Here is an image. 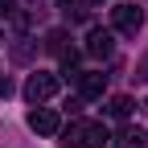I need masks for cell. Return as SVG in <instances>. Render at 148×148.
Listing matches in <instances>:
<instances>
[{"label":"cell","mask_w":148,"mask_h":148,"mask_svg":"<svg viewBox=\"0 0 148 148\" xmlns=\"http://www.w3.org/2000/svg\"><path fill=\"white\" fill-rule=\"evenodd\" d=\"M132 78H136V82H148V53L136 62V74H132Z\"/></svg>","instance_id":"11"},{"label":"cell","mask_w":148,"mask_h":148,"mask_svg":"<svg viewBox=\"0 0 148 148\" xmlns=\"http://www.w3.org/2000/svg\"><path fill=\"white\" fill-rule=\"evenodd\" d=\"M82 4H103V0H82Z\"/></svg>","instance_id":"12"},{"label":"cell","mask_w":148,"mask_h":148,"mask_svg":"<svg viewBox=\"0 0 148 148\" xmlns=\"http://www.w3.org/2000/svg\"><path fill=\"white\" fill-rule=\"evenodd\" d=\"M29 127H33L37 136H58L62 132V115L53 107H33L29 111Z\"/></svg>","instance_id":"4"},{"label":"cell","mask_w":148,"mask_h":148,"mask_svg":"<svg viewBox=\"0 0 148 148\" xmlns=\"http://www.w3.org/2000/svg\"><path fill=\"white\" fill-rule=\"evenodd\" d=\"M111 25H115V33H123V37H136V33L144 29V8H136V4H115V8H111Z\"/></svg>","instance_id":"2"},{"label":"cell","mask_w":148,"mask_h":148,"mask_svg":"<svg viewBox=\"0 0 148 148\" xmlns=\"http://www.w3.org/2000/svg\"><path fill=\"white\" fill-rule=\"evenodd\" d=\"M119 148H148V136H144V127H119Z\"/></svg>","instance_id":"7"},{"label":"cell","mask_w":148,"mask_h":148,"mask_svg":"<svg viewBox=\"0 0 148 148\" xmlns=\"http://www.w3.org/2000/svg\"><path fill=\"white\" fill-rule=\"evenodd\" d=\"M45 49H49V53H58V58L74 53V49H70V37H66V29H53V33L45 37Z\"/></svg>","instance_id":"8"},{"label":"cell","mask_w":148,"mask_h":148,"mask_svg":"<svg viewBox=\"0 0 148 148\" xmlns=\"http://www.w3.org/2000/svg\"><path fill=\"white\" fill-rule=\"evenodd\" d=\"M144 111H148V103H144Z\"/></svg>","instance_id":"13"},{"label":"cell","mask_w":148,"mask_h":148,"mask_svg":"<svg viewBox=\"0 0 148 148\" xmlns=\"http://www.w3.org/2000/svg\"><path fill=\"white\" fill-rule=\"evenodd\" d=\"M111 49H115V41H111L107 29H90L86 33V53L90 58H111Z\"/></svg>","instance_id":"6"},{"label":"cell","mask_w":148,"mask_h":148,"mask_svg":"<svg viewBox=\"0 0 148 148\" xmlns=\"http://www.w3.org/2000/svg\"><path fill=\"white\" fill-rule=\"evenodd\" d=\"M58 8H62L66 16H86V8H82V0H58Z\"/></svg>","instance_id":"10"},{"label":"cell","mask_w":148,"mask_h":148,"mask_svg":"<svg viewBox=\"0 0 148 148\" xmlns=\"http://www.w3.org/2000/svg\"><path fill=\"white\" fill-rule=\"evenodd\" d=\"M107 115L111 119H127V115H132V99H127V95H111L107 99Z\"/></svg>","instance_id":"9"},{"label":"cell","mask_w":148,"mask_h":148,"mask_svg":"<svg viewBox=\"0 0 148 148\" xmlns=\"http://www.w3.org/2000/svg\"><path fill=\"white\" fill-rule=\"evenodd\" d=\"M74 78H78V95H82V99H103L107 74H99V70H78Z\"/></svg>","instance_id":"5"},{"label":"cell","mask_w":148,"mask_h":148,"mask_svg":"<svg viewBox=\"0 0 148 148\" xmlns=\"http://www.w3.org/2000/svg\"><path fill=\"white\" fill-rule=\"evenodd\" d=\"M53 95H58V74L37 70V74L25 78V99H29V103H45V99H53Z\"/></svg>","instance_id":"3"},{"label":"cell","mask_w":148,"mask_h":148,"mask_svg":"<svg viewBox=\"0 0 148 148\" xmlns=\"http://www.w3.org/2000/svg\"><path fill=\"white\" fill-rule=\"evenodd\" d=\"M62 144L66 148H103L107 144V127L99 119H74L62 132Z\"/></svg>","instance_id":"1"}]
</instances>
